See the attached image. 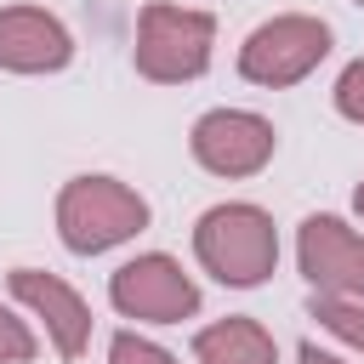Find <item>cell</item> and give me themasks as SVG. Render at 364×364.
Wrapping results in <instances>:
<instances>
[{
	"mask_svg": "<svg viewBox=\"0 0 364 364\" xmlns=\"http://www.w3.org/2000/svg\"><path fill=\"white\" fill-rule=\"evenodd\" d=\"M296 267L313 296H364V233L330 210H313L296 228Z\"/></svg>",
	"mask_w": 364,
	"mask_h": 364,
	"instance_id": "ba28073f",
	"label": "cell"
},
{
	"mask_svg": "<svg viewBox=\"0 0 364 364\" xmlns=\"http://www.w3.org/2000/svg\"><path fill=\"white\" fill-rule=\"evenodd\" d=\"M6 290L11 301H23L40 324H46V341L63 364L85 358L91 347V301L63 279V273H46V267H11L6 273Z\"/></svg>",
	"mask_w": 364,
	"mask_h": 364,
	"instance_id": "52a82bcc",
	"label": "cell"
},
{
	"mask_svg": "<svg viewBox=\"0 0 364 364\" xmlns=\"http://www.w3.org/2000/svg\"><path fill=\"white\" fill-rule=\"evenodd\" d=\"M108 364H176V353L136 336V330H114L108 336Z\"/></svg>",
	"mask_w": 364,
	"mask_h": 364,
	"instance_id": "7c38bea8",
	"label": "cell"
},
{
	"mask_svg": "<svg viewBox=\"0 0 364 364\" xmlns=\"http://www.w3.org/2000/svg\"><path fill=\"white\" fill-rule=\"evenodd\" d=\"M216 51V17L199 6H171V0H148L136 11V46L131 63L148 85H188L210 68Z\"/></svg>",
	"mask_w": 364,
	"mask_h": 364,
	"instance_id": "3957f363",
	"label": "cell"
},
{
	"mask_svg": "<svg viewBox=\"0 0 364 364\" xmlns=\"http://www.w3.org/2000/svg\"><path fill=\"white\" fill-rule=\"evenodd\" d=\"M336 34L324 17L313 11H279L267 23H256L239 46V74L262 91H284V85H301L324 57H330Z\"/></svg>",
	"mask_w": 364,
	"mask_h": 364,
	"instance_id": "277c9868",
	"label": "cell"
},
{
	"mask_svg": "<svg viewBox=\"0 0 364 364\" xmlns=\"http://www.w3.org/2000/svg\"><path fill=\"white\" fill-rule=\"evenodd\" d=\"M353 6H364V0H353Z\"/></svg>",
	"mask_w": 364,
	"mask_h": 364,
	"instance_id": "e0dca14e",
	"label": "cell"
},
{
	"mask_svg": "<svg viewBox=\"0 0 364 364\" xmlns=\"http://www.w3.org/2000/svg\"><path fill=\"white\" fill-rule=\"evenodd\" d=\"M296 364H347V358H336V353H324L318 341H301V347H296Z\"/></svg>",
	"mask_w": 364,
	"mask_h": 364,
	"instance_id": "9a60e30c",
	"label": "cell"
},
{
	"mask_svg": "<svg viewBox=\"0 0 364 364\" xmlns=\"http://www.w3.org/2000/svg\"><path fill=\"white\" fill-rule=\"evenodd\" d=\"M330 102H336V114H341V119L364 125V57H353V63L336 74V91H330Z\"/></svg>",
	"mask_w": 364,
	"mask_h": 364,
	"instance_id": "5bb4252c",
	"label": "cell"
},
{
	"mask_svg": "<svg viewBox=\"0 0 364 364\" xmlns=\"http://www.w3.org/2000/svg\"><path fill=\"white\" fill-rule=\"evenodd\" d=\"M188 154L199 171H210L222 182H245L273 165L279 131L267 114H250V108H205L188 131Z\"/></svg>",
	"mask_w": 364,
	"mask_h": 364,
	"instance_id": "5b68a950",
	"label": "cell"
},
{
	"mask_svg": "<svg viewBox=\"0 0 364 364\" xmlns=\"http://www.w3.org/2000/svg\"><path fill=\"white\" fill-rule=\"evenodd\" d=\"M193 262L228 290H256L279 267V228L262 205L222 199L193 222Z\"/></svg>",
	"mask_w": 364,
	"mask_h": 364,
	"instance_id": "6da1fadb",
	"label": "cell"
},
{
	"mask_svg": "<svg viewBox=\"0 0 364 364\" xmlns=\"http://www.w3.org/2000/svg\"><path fill=\"white\" fill-rule=\"evenodd\" d=\"M51 216H57L63 250H74V256H102V250H114V245H131V239L154 222L148 199H142L131 182L108 176V171L68 176V182L57 188V210H51Z\"/></svg>",
	"mask_w": 364,
	"mask_h": 364,
	"instance_id": "7a4b0ae2",
	"label": "cell"
},
{
	"mask_svg": "<svg viewBox=\"0 0 364 364\" xmlns=\"http://www.w3.org/2000/svg\"><path fill=\"white\" fill-rule=\"evenodd\" d=\"M74 63V34L46 6H0V68L6 74H63Z\"/></svg>",
	"mask_w": 364,
	"mask_h": 364,
	"instance_id": "9c48e42d",
	"label": "cell"
},
{
	"mask_svg": "<svg viewBox=\"0 0 364 364\" xmlns=\"http://www.w3.org/2000/svg\"><path fill=\"white\" fill-rule=\"evenodd\" d=\"M34 353H40V336L28 330V318L0 307V364H28Z\"/></svg>",
	"mask_w": 364,
	"mask_h": 364,
	"instance_id": "4fadbf2b",
	"label": "cell"
},
{
	"mask_svg": "<svg viewBox=\"0 0 364 364\" xmlns=\"http://www.w3.org/2000/svg\"><path fill=\"white\" fill-rule=\"evenodd\" d=\"M193 358L199 364H279V341L262 318L228 313L193 336Z\"/></svg>",
	"mask_w": 364,
	"mask_h": 364,
	"instance_id": "30bf717a",
	"label": "cell"
},
{
	"mask_svg": "<svg viewBox=\"0 0 364 364\" xmlns=\"http://www.w3.org/2000/svg\"><path fill=\"white\" fill-rule=\"evenodd\" d=\"M353 210H358V216H364V182H358V188H353Z\"/></svg>",
	"mask_w": 364,
	"mask_h": 364,
	"instance_id": "2e32d148",
	"label": "cell"
},
{
	"mask_svg": "<svg viewBox=\"0 0 364 364\" xmlns=\"http://www.w3.org/2000/svg\"><path fill=\"white\" fill-rule=\"evenodd\" d=\"M108 301L119 318H136V324H182L199 313V284L176 256L142 250L108 273Z\"/></svg>",
	"mask_w": 364,
	"mask_h": 364,
	"instance_id": "8992f818",
	"label": "cell"
},
{
	"mask_svg": "<svg viewBox=\"0 0 364 364\" xmlns=\"http://www.w3.org/2000/svg\"><path fill=\"white\" fill-rule=\"evenodd\" d=\"M307 318H318L336 341H347V347L364 353V296H313Z\"/></svg>",
	"mask_w": 364,
	"mask_h": 364,
	"instance_id": "8fae6325",
	"label": "cell"
}]
</instances>
